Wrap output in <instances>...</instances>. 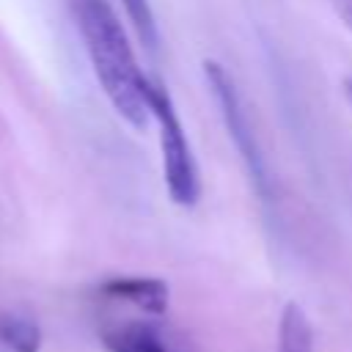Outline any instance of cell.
<instances>
[{"mask_svg": "<svg viewBox=\"0 0 352 352\" xmlns=\"http://www.w3.org/2000/svg\"><path fill=\"white\" fill-rule=\"evenodd\" d=\"M121 6L126 11V16H129V22H132V28L138 33V38L148 50H154L157 47V22H154V11H151L148 0H121Z\"/></svg>", "mask_w": 352, "mask_h": 352, "instance_id": "cell-8", "label": "cell"}, {"mask_svg": "<svg viewBox=\"0 0 352 352\" xmlns=\"http://www.w3.org/2000/svg\"><path fill=\"white\" fill-rule=\"evenodd\" d=\"M0 341L11 352H38L41 346V330L36 322L16 316V314H0Z\"/></svg>", "mask_w": 352, "mask_h": 352, "instance_id": "cell-7", "label": "cell"}, {"mask_svg": "<svg viewBox=\"0 0 352 352\" xmlns=\"http://www.w3.org/2000/svg\"><path fill=\"white\" fill-rule=\"evenodd\" d=\"M110 352H168L160 333L148 324H124L104 336Z\"/></svg>", "mask_w": 352, "mask_h": 352, "instance_id": "cell-5", "label": "cell"}, {"mask_svg": "<svg viewBox=\"0 0 352 352\" xmlns=\"http://www.w3.org/2000/svg\"><path fill=\"white\" fill-rule=\"evenodd\" d=\"M333 8H336L338 16L344 19V25L352 30V0H333Z\"/></svg>", "mask_w": 352, "mask_h": 352, "instance_id": "cell-9", "label": "cell"}, {"mask_svg": "<svg viewBox=\"0 0 352 352\" xmlns=\"http://www.w3.org/2000/svg\"><path fill=\"white\" fill-rule=\"evenodd\" d=\"M148 104L151 118L160 129V148H162V173L165 187L173 204L179 206H195L201 195V176L198 162L192 157L187 132L182 126V118L176 113V104L162 82L148 80Z\"/></svg>", "mask_w": 352, "mask_h": 352, "instance_id": "cell-2", "label": "cell"}, {"mask_svg": "<svg viewBox=\"0 0 352 352\" xmlns=\"http://www.w3.org/2000/svg\"><path fill=\"white\" fill-rule=\"evenodd\" d=\"M102 292L146 314H165L168 308V283L160 278H113L102 286Z\"/></svg>", "mask_w": 352, "mask_h": 352, "instance_id": "cell-4", "label": "cell"}, {"mask_svg": "<svg viewBox=\"0 0 352 352\" xmlns=\"http://www.w3.org/2000/svg\"><path fill=\"white\" fill-rule=\"evenodd\" d=\"M85 52L94 74L113 110L135 129H146L151 118L148 77L140 72L126 30L107 0H72Z\"/></svg>", "mask_w": 352, "mask_h": 352, "instance_id": "cell-1", "label": "cell"}, {"mask_svg": "<svg viewBox=\"0 0 352 352\" xmlns=\"http://www.w3.org/2000/svg\"><path fill=\"white\" fill-rule=\"evenodd\" d=\"M204 77H206V85H209L217 107H220V116H223V124L228 129L231 143L236 146L239 157L245 160L250 179L256 182L258 192L267 195L270 179H267V168H264V154L258 148V140H256L253 126L248 121V110L242 107V96H239L231 74L217 60H204Z\"/></svg>", "mask_w": 352, "mask_h": 352, "instance_id": "cell-3", "label": "cell"}, {"mask_svg": "<svg viewBox=\"0 0 352 352\" xmlns=\"http://www.w3.org/2000/svg\"><path fill=\"white\" fill-rule=\"evenodd\" d=\"M344 88H346V96H349V102H352V77H346V82H344Z\"/></svg>", "mask_w": 352, "mask_h": 352, "instance_id": "cell-10", "label": "cell"}, {"mask_svg": "<svg viewBox=\"0 0 352 352\" xmlns=\"http://www.w3.org/2000/svg\"><path fill=\"white\" fill-rule=\"evenodd\" d=\"M278 352H314V330L305 311L289 302L280 316V349Z\"/></svg>", "mask_w": 352, "mask_h": 352, "instance_id": "cell-6", "label": "cell"}]
</instances>
